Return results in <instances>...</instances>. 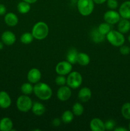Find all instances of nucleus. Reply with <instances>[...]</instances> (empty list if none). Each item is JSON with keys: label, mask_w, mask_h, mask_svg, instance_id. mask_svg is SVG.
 <instances>
[{"label": "nucleus", "mask_w": 130, "mask_h": 131, "mask_svg": "<svg viewBox=\"0 0 130 131\" xmlns=\"http://www.w3.org/2000/svg\"><path fill=\"white\" fill-rule=\"evenodd\" d=\"M33 93L42 101H48L52 97L53 92L48 84L43 82H38L34 84Z\"/></svg>", "instance_id": "f257e3e1"}, {"label": "nucleus", "mask_w": 130, "mask_h": 131, "mask_svg": "<svg viewBox=\"0 0 130 131\" xmlns=\"http://www.w3.org/2000/svg\"><path fill=\"white\" fill-rule=\"evenodd\" d=\"M32 35L34 39L38 40H42L46 38L49 33V28L46 23L43 21H39L34 24L32 28Z\"/></svg>", "instance_id": "f03ea898"}, {"label": "nucleus", "mask_w": 130, "mask_h": 131, "mask_svg": "<svg viewBox=\"0 0 130 131\" xmlns=\"http://www.w3.org/2000/svg\"><path fill=\"white\" fill-rule=\"evenodd\" d=\"M94 4L93 0H76L78 11L84 17L89 16L93 12Z\"/></svg>", "instance_id": "7ed1b4c3"}, {"label": "nucleus", "mask_w": 130, "mask_h": 131, "mask_svg": "<svg viewBox=\"0 0 130 131\" xmlns=\"http://www.w3.org/2000/svg\"><path fill=\"white\" fill-rule=\"evenodd\" d=\"M106 39L114 47H121L124 43L125 37L123 33H121L118 30L112 29L108 34L106 35Z\"/></svg>", "instance_id": "20e7f679"}, {"label": "nucleus", "mask_w": 130, "mask_h": 131, "mask_svg": "<svg viewBox=\"0 0 130 131\" xmlns=\"http://www.w3.org/2000/svg\"><path fill=\"white\" fill-rule=\"evenodd\" d=\"M33 102L29 95H22L19 96L16 101V106L19 111L28 113L31 110Z\"/></svg>", "instance_id": "39448f33"}, {"label": "nucleus", "mask_w": 130, "mask_h": 131, "mask_svg": "<svg viewBox=\"0 0 130 131\" xmlns=\"http://www.w3.org/2000/svg\"><path fill=\"white\" fill-rule=\"evenodd\" d=\"M83 78L81 74L79 72L71 71L66 78V85L71 89H76L81 86Z\"/></svg>", "instance_id": "423d86ee"}, {"label": "nucleus", "mask_w": 130, "mask_h": 131, "mask_svg": "<svg viewBox=\"0 0 130 131\" xmlns=\"http://www.w3.org/2000/svg\"><path fill=\"white\" fill-rule=\"evenodd\" d=\"M73 69V65L70 62L66 61H61L56 65L55 70L58 75H68Z\"/></svg>", "instance_id": "0eeeda50"}, {"label": "nucleus", "mask_w": 130, "mask_h": 131, "mask_svg": "<svg viewBox=\"0 0 130 131\" xmlns=\"http://www.w3.org/2000/svg\"><path fill=\"white\" fill-rule=\"evenodd\" d=\"M121 19L119 12L115 11V10H109L106 12L103 15V19L105 22L114 25L117 24Z\"/></svg>", "instance_id": "6e6552de"}, {"label": "nucleus", "mask_w": 130, "mask_h": 131, "mask_svg": "<svg viewBox=\"0 0 130 131\" xmlns=\"http://www.w3.org/2000/svg\"><path fill=\"white\" fill-rule=\"evenodd\" d=\"M71 94V88L66 84L59 86L57 92V97L60 101L65 102L70 99Z\"/></svg>", "instance_id": "1a4fd4ad"}, {"label": "nucleus", "mask_w": 130, "mask_h": 131, "mask_svg": "<svg viewBox=\"0 0 130 131\" xmlns=\"http://www.w3.org/2000/svg\"><path fill=\"white\" fill-rule=\"evenodd\" d=\"M42 78V73L40 70L37 68H33L30 69L27 75V79L29 83L36 84L40 81Z\"/></svg>", "instance_id": "9d476101"}, {"label": "nucleus", "mask_w": 130, "mask_h": 131, "mask_svg": "<svg viewBox=\"0 0 130 131\" xmlns=\"http://www.w3.org/2000/svg\"><path fill=\"white\" fill-rule=\"evenodd\" d=\"M1 39L6 46H12L16 42V36L15 33L11 31H5L1 35Z\"/></svg>", "instance_id": "9b49d317"}, {"label": "nucleus", "mask_w": 130, "mask_h": 131, "mask_svg": "<svg viewBox=\"0 0 130 131\" xmlns=\"http://www.w3.org/2000/svg\"><path fill=\"white\" fill-rule=\"evenodd\" d=\"M11 104V99L10 95L5 91H0V107L8 109Z\"/></svg>", "instance_id": "f8f14e48"}, {"label": "nucleus", "mask_w": 130, "mask_h": 131, "mask_svg": "<svg viewBox=\"0 0 130 131\" xmlns=\"http://www.w3.org/2000/svg\"><path fill=\"white\" fill-rule=\"evenodd\" d=\"M91 90L88 87H83L78 93V98L82 102H87L91 99Z\"/></svg>", "instance_id": "ddd939ff"}, {"label": "nucleus", "mask_w": 130, "mask_h": 131, "mask_svg": "<svg viewBox=\"0 0 130 131\" xmlns=\"http://www.w3.org/2000/svg\"><path fill=\"white\" fill-rule=\"evenodd\" d=\"M90 129L93 131H105V122L99 118H93L90 122Z\"/></svg>", "instance_id": "4468645a"}, {"label": "nucleus", "mask_w": 130, "mask_h": 131, "mask_svg": "<svg viewBox=\"0 0 130 131\" xmlns=\"http://www.w3.org/2000/svg\"><path fill=\"white\" fill-rule=\"evenodd\" d=\"M119 13L121 18L130 19V1H124L121 4L119 9Z\"/></svg>", "instance_id": "2eb2a0df"}, {"label": "nucleus", "mask_w": 130, "mask_h": 131, "mask_svg": "<svg viewBox=\"0 0 130 131\" xmlns=\"http://www.w3.org/2000/svg\"><path fill=\"white\" fill-rule=\"evenodd\" d=\"M5 24L10 27H14L17 25L19 23V18L13 12H8L5 15L4 17Z\"/></svg>", "instance_id": "dca6fc26"}, {"label": "nucleus", "mask_w": 130, "mask_h": 131, "mask_svg": "<svg viewBox=\"0 0 130 131\" xmlns=\"http://www.w3.org/2000/svg\"><path fill=\"white\" fill-rule=\"evenodd\" d=\"M14 123L11 118L8 117H4L0 120V130L11 131L13 130Z\"/></svg>", "instance_id": "f3484780"}, {"label": "nucleus", "mask_w": 130, "mask_h": 131, "mask_svg": "<svg viewBox=\"0 0 130 131\" xmlns=\"http://www.w3.org/2000/svg\"><path fill=\"white\" fill-rule=\"evenodd\" d=\"M117 29L119 31L125 34L130 31V21L127 19H121L117 23Z\"/></svg>", "instance_id": "a211bd4d"}, {"label": "nucleus", "mask_w": 130, "mask_h": 131, "mask_svg": "<svg viewBox=\"0 0 130 131\" xmlns=\"http://www.w3.org/2000/svg\"><path fill=\"white\" fill-rule=\"evenodd\" d=\"M31 111L34 115L38 116H42L45 113V106L40 102H33Z\"/></svg>", "instance_id": "6ab92c4d"}, {"label": "nucleus", "mask_w": 130, "mask_h": 131, "mask_svg": "<svg viewBox=\"0 0 130 131\" xmlns=\"http://www.w3.org/2000/svg\"><path fill=\"white\" fill-rule=\"evenodd\" d=\"M90 38L94 43H99L103 42L106 39V36L103 35L98 31V29H93L90 32Z\"/></svg>", "instance_id": "aec40b11"}, {"label": "nucleus", "mask_w": 130, "mask_h": 131, "mask_svg": "<svg viewBox=\"0 0 130 131\" xmlns=\"http://www.w3.org/2000/svg\"><path fill=\"white\" fill-rule=\"evenodd\" d=\"M90 61V56L85 52H79L77 56V61L76 63L83 67L87 66L89 64Z\"/></svg>", "instance_id": "412c9836"}, {"label": "nucleus", "mask_w": 130, "mask_h": 131, "mask_svg": "<svg viewBox=\"0 0 130 131\" xmlns=\"http://www.w3.org/2000/svg\"><path fill=\"white\" fill-rule=\"evenodd\" d=\"M78 54L79 52L76 51V49L74 48L70 49L66 54V60L72 65L76 63Z\"/></svg>", "instance_id": "4be33fe9"}, {"label": "nucleus", "mask_w": 130, "mask_h": 131, "mask_svg": "<svg viewBox=\"0 0 130 131\" xmlns=\"http://www.w3.org/2000/svg\"><path fill=\"white\" fill-rule=\"evenodd\" d=\"M17 8L18 12L20 14H28L31 10V4L28 3L24 1H22L18 3Z\"/></svg>", "instance_id": "5701e85b"}, {"label": "nucleus", "mask_w": 130, "mask_h": 131, "mask_svg": "<svg viewBox=\"0 0 130 131\" xmlns=\"http://www.w3.org/2000/svg\"><path fill=\"white\" fill-rule=\"evenodd\" d=\"M74 114L73 113L72 111L70 110H66V111H64L63 113L61 115V120L62 122L64 123V124H70V123L72 122V121L74 119Z\"/></svg>", "instance_id": "b1692460"}, {"label": "nucleus", "mask_w": 130, "mask_h": 131, "mask_svg": "<svg viewBox=\"0 0 130 131\" xmlns=\"http://www.w3.org/2000/svg\"><path fill=\"white\" fill-rule=\"evenodd\" d=\"M33 90H34V86L33 85L32 83H29V82L23 83L20 87V90H21L22 93L24 95H29L31 93H33Z\"/></svg>", "instance_id": "393cba45"}, {"label": "nucleus", "mask_w": 130, "mask_h": 131, "mask_svg": "<svg viewBox=\"0 0 130 131\" xmlns=\"http://www.w3.org/2000/svg\"><path fill=\"white\" fill-rule=\"evenodd\" d=\"M98 31L100 33H101L103 35L106 36L111 30H112V27H111V24H108V23L104 22L101 24H99V26L97 28Z\"/></svg>", "instance_id": "a878e982"}, {"label": "nucleus", "mask_w": 130, "mask_h": 131, "mask_svg": "<svg viewBox=\"0 0 130 131\" xmlns=\"http://www.w3.org/2000/svg\"><path fill=\"white\" fill-rule=\"evenodd\" d=\"M34 39V37L30 32H25V33H22L20 38V42L25 45L30 44L31 43L33 42Z\"/></svg>", "instance_id": "bb28decb"}, {"label": "nucleus", "mask_w": 130, "mask_h": 131, "mask_svg": "<svg viewBox=\"0 0 130 131\" xmlns=\"http://www.w3.org/2000/svg\"><path fill=\"white\" fill-rule=\"evenodd\" d=\"M84 107L80 102H75L72 106V112L75 116H80L84 113Z\"/></svg>", "instance_id": "cd10ccee"}, {"label": "nucleus", "mask_w": 130, "mask_h": 131, "mask_svg": "<svg viewBox=\"0 0 130 131\" xmlns=\"http://www.w3.org/2000/svg\"><path fill=\"white\" fill-rule=\"evenodd\" d=\"M121 115L126 120H130V102H126L121 107Z\"/></svg>", "instance_id": "c85d7f7f"}, {"label": "nucleus", "mask_w": 130, "mask_h": 131, "mask_svg": "<svg viewBox=\"0 0 130 131\" xmlns=\"http://www.w3.org/2000/svg\"><path fill=\"white\" fill-rule=\"evenodd\" d=\"M55 83L59 86L66 85V75H58L55 79Z\"/></svg>", "instance_id": "c756f323"}, {"label": "nucleus", "mask_w": 130, "mask_h": 131, "mask_svg": "<svg viewBox=\"0 0 130 131\" xmlns=\"http://www.w3.org/2000/svg\"><path fill=\"white\" fill-rule=\"evenodd\" d=\"M116 126V123L115 120H112V119H109L107 120V121L105 122V130H114Z\"/></svg>", "instance_id": "7c9ffc66"}, {"label": "nucleus", "mask_w": 130, "mask_h": 131, "mask_svg": "<svg viewBox=\"0 0 130 131\" xmlns=\"http://www.w3.org/2000/svg\"><path fill=\"white\" fill-rule=\"evenodd\" d=\"M107 5L110 10H115L119 6L117 0H107Z\"/></svg>", "instance_id": "2f4dec72"}, {"label": "nucleus", "mask_w": 130, "mask_h": 131, "mask_svg": "<svg viewBox=\"0 0 130 131\" xmlns=\"http://www.w3.org/2000/svg\"><path fill=\"white\" fill-rule=\"evenodd\" d=\"M119 47V52H121V54L124 55V56H126V55H128L130 53V47L129 46L123 44Z\"/></svg>", "instance_id": "473e14b6"}, {"label": "nucleus", "mask_w": 130, "mask_h": 131, "mask_svg": "<svg viewBox=\"0 0 130 131\" xmlns=\"http://www.w3.org/2000/svg\"><path fill=\"white\" fill-rule=\"evenodd\" d=\"M61 122H62L61 119L59 118H54L52 121V125H53L54 127H59L60 125H61Z\"/></svg>", "instance_id": "72a5a7b5"}, {"label": "nucleus", "mask_w": 130, "mask_h": 131, "mask_svg": "<svg viewBox=\"0 0 130 131\" xmlns=\"http://www.w3.org/2000/svg\"><path fill=\"white\" fill-rule=\"evenodd\" d=\"M6 14V8L3 4H0V15H5Z\"/></svg>", "instance_id": "f704fd0d"}, {"label": "nucleus", "mask_w": 130, "mask_h": 131, "mask_svg": "<svg viewBox=\"0 0 130 131\" xmlns=\"http://www.w3.org/2000/svg\"><path fill=\"white\" fill-rule=\"evenodd\" d=\"M107 0H93L94 3L97 4V5H102L107 2Z\"/></svg>", "instance_id": "c9c22d12"}, {"label": "nucleus", "mask_w": 130, "mask_h": 131, "mask_svg": "<svg viewBox=\"0 0 130 131\" xmlns=\"http://www.w3.org/2000/svg\"><path fill=\"white\" fill-rule=\"evenodd\" d=\"M115 131H127V129L126 128L122 127H119L114 129Z\"/></svg>", "instance_id": "e433bc0d"}, {"label": "nucleus", "mask_w": 130, "mask_h": 131, "mask_svg": "<svg viewBox=\"0 0 130 131\" xmlns=\"http://www.w3.org/2000/svg\"><path fill=\"white\" fill-rule=\"evenodd\" d=\"M22 1H25V2L28 3L29 4H33V3H35L36 2L38 1V0H22Z\"/></svg>", "instance_id": "4c0bfd02"}, {"label": "nucleus", "mask_w": 130, "mask_h": 131, "mask_svg": "<svg viewBox=\"0 0 130 131\" xmlns=\"http://www.w3.org/2000/svg\"><path fill=\"white\" fill-rule=\"evenodd\" d=\"M4 43L3 42H2V41H0V51L1 50H2L3 49V47H4Z\"/></svg>", "instance_id": "58836bf2"}, {"label": "nucleus", "mask_w": 130, "mask_h": 131, "mask_svg": "<svg viewBox=\"0 0 130 131\" xmlns=\"http://www.w3.org/2000/svg\"><path fill=\"white\" fill-rule=\"evenodd\" d=\"M127 40H128L129 42V43H130V34H129V35L128 37H127Z\"/></svg>", "instance_id": "ea45409f"}, {"label": "nucleus", "mask_w": 130, "mask_h": 131, "mask_svg": "<svg viewBox=\"0 0 130 131\" xmlns=\"http://www.w3.org/2000/svg\"><path fill=\"white\" fill-rule=\"evenodd\" d=\"M128 127H129V130H130V122L129 123V125H128Z\"/></svg>", "instance_id": "a19ab883"}, {"label": "nucleus", "mask_w": 130, "mask_h": 131, "mask_svg": "<svg viewBox=\"0 0 130 131\" xmlns=\"http://www.w3.org/2000/svg\"><path fill=\"white\" fill-rule=\"evenodd\" d=\"M73 1H76V0H73Z\"/></svg>", "instance_id": "79ce46f5"}, {"label": "nucleus", "mask_w": 130, "mask_h": 131, "mask_svg": "<svg viewBox=\"0 0 130 131\" xmlns=\"http://www.w3.org/2000/svg\"><path fill=\"white\" fill-rule=\"evenodd\" d=\"M129 21H130V19H129Z\"/></svg>", "instance_id": "37998d69"}]
</instances>
